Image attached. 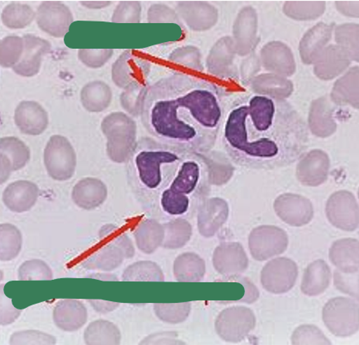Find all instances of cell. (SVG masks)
<instances>
[{
  "label": "cell",
  "instance_id": "obj_1",
  "mask_svg": "<svg viewBox=\"0 0 359 345\" xmlns=\"http://www.w3.org/2000/svg\"><path fill=\"white\" fill-rule=\"evenodd\" d=\"M220 133L230 161L250 169L287 167L309 146V128L297 110L286 99L255 92L229 104Z\"/></svg>",
  "mask_w": 359,
  "mask_h": 345
},
{
  "label": "cell",
  "instance_id": "obj_2",
  "mask_svg": "<svg viewBox=\"0 0 359 345\" xmlns=\"http://www.w3.org/2000/svg\"><path fill=\"white\" fill-rule=\"evenodd\" d=\"M224 92L215 83L175 73L147 86L140 117L154 139L205 155L210 153L222 128Z\"/></svg>",
  "mask_w": 359,
  "mask_h": 345
},
{
  "label": "cell",
  "instance_id": "obj_3",
  "mask_svg": "<svg viewBox=\"0 0 359 345\" xmlns=\"http://www.w3.org/2000/svg\"><path fill=\"white\" fill-rule=\"evenodd\" d=\"M128 182L151 214L183 218L209 195V169L203 155L142 137L127 160Z\"/></svg>",
  "mask_w": 359,
  "mask_h": 345
},
{
  "label": "cell",
  "instance_id": "obj_4",
  "mask_svg": "<svg viewBox=\"0 0 359 345\" xmlns=\"http://www.w3.org/2000/svg\"><path fill=\"white\" fill-rule=\"evenodd\" d=\"M99 237L103 245L83 262L82 266L86 269L110 272L118 268L124 260L135 256V249L131 239L116 225H103Z\"/></svg>",
  "mask_w": 359,
  "mask_h": 345
},
{
  "label": "cell",
  "instance_id": "obj_5",
  "mask_svg": "<svg viewBox=\"0 0 359 345\" xmlns=\"http://www.w3.org/2000/svg\"><path fill=\"white\" fill-rule=\"evenodd\" d=\"M101 128L107 137V153L116 163H126L137 143V126L126 113H114L105 118Z\"/></svg>",
  "mask_w": 359,
  "mask_h": 345
},
{
  "label": "cell",
  "instance_id": "obj_6",
  "mask_svg": "<svg viewBox=\"0 0 359 345\" xmlns=\"http://www.w3.org/2000/svg\"><path fill=\"white\" fill-rule=\"evenodd\" d=\"M324 323L338 337H349L359 329V307L356 300L334 297L326 303L322 312Z\"/></svg>",
  "mask_w": 359,
  "mask_h": 345
},
{
  "label": "cell",
  "instance_id": "obj_7",
  "mask_svg": "<svg viewBox=\"0 0 359 345\" xmlns=\"http://www.w3.org/2000/svg\"><path fill=\"white\" fill-rule=\"evenodd\" d=\"M46 170L57 181H67L76 172L77 159L75 150L67 137L54 135L46 145L43 154Z\"/></svg>",
  "mask_w": 359,
  "mask_h": 345
},
{
  "label": "cell",
  "instance_id": "obj_8",
  "mask_svg": "<svg viewBox=\"0 0 359 345\" xmlns=\"http://www.w3.org/2000/svg\"><path fill=\"white\" fill-rule=\"evenodd\" d=\"M256 316L250 308L232 307L221 311L215 321V330L219 337L229 343L245 339L255 329Z\"/></svg>",
  "mask_w": 359,
  "mask_h": 345
},
{
  "label": "cell",
  "instance_id": "obj_9",
  "mask_svg": "<svg viewBox=\"0 0 359 345\" xmlns=\"http://www.w3.org/2000/svg\"><path fill=\"white\" fill-rule=\"evenodd\" d=\"M289 244L287 234L275 225H264L252 230L248 247L253 259L265 261L283 254Z\"/></svg>",
  "mask_w": 359,
  "mask_h": 345
},
{
  "label": "cell",
  "instance_id": "obj_10",
  "mask_svg": "<svg viewBox=\"0 0 359 345\" xmlns=\"http://www.w3.org/2000/svg\"><path fill=\"white\" fill-rule=\"evenodd\" d=\"M325 214L331 225L344 232L356 231L359 225V209L351 192H335L326 202Z\"/></svg>",
  "mask_w": 359,
  "mask_h": 345
},
{
  "label": "cell",
  "instance_id": "obj_11",
  "mask_svg": "<svg viewBox=\"0 0 359 345\" xmlns=\"http://www.w3.org/2000/svg\"><path fill=\"white\" fill-rule=\"evenodd\" d=\"M298 266L289 258L271 260L262 269L261 283L266 291L283 294L290 291L296 283Z\"/></svg>",
  "mask_w": 359,
  "mask_h": 345
},
{
  "label": "cell",
  "instance_id": "obj_12",
  "mask_svg": "<svg viewBox=\"0 0 359 345\" xmlns=\"http://www.w3.org/2000/svg\"><path fill=\"white\" fill-rule=\"evenodd\" d=\"M39 29L53 38H64L74 22L71 9L59 1H44L36 11Z\"/></svg>",
  "mask_w": 359,
  "mask_h": 345
},
{
  "label": "cell",
  "instance_id": "obj_13",
  "mask_svg": "<svg viewBox=\"0 0 359 345\" xmlns=\"http://www.w3.org/2000/svg\"><path fill=\"white\" fill-rule=\"evenodd\" d=\"M273 208L276 214L285 223L294 227L309 224L314 217V206L306 197L284 193L275 200Z\"/></svg>",
  "mask_w": 359,
  "mask_h": 345
},
{
  "label": "cell",
  "instance_id": "obj_14",
  "mask_svg": "<svg viewBox=\"0 0 359 345\" xmlns=\"http://www.w3.org/2000/svg\"><path fill=\"white\" fill-rule=\"evenodd\" d=\"M229 214V204L224 199L220 197L205 199L197 210L198 231L202 237H213L227 222Z\"/></svg>",
  "mask_w": 359,
  "mask_h": 345
},
{
  "label": "cell",
  "instance_id": "obj_15",
  "mask_svg": "<svg viewBox=\"0 0 359 345\" xmlns=\"http://www.w3.org/2000/svg\"><path fill=\"white\" fill-rule=\"evenodd\" d=\"M212 261L216 271L229 278L245 273L248 267L246 251L238 242L220 244L214 251Z\"/></svg>",
  "mask_w": 359,
  "mask_h": 345
},
{
  "label": "cell",
  "instance_id": "obj_16",
  "mask_svg": "<svg viewBox=\"0 0 359 345\" xmlns=\"http://www.w3.org/2000/svg\"><path fill=\"white\" fill-rule=\"evenodd\" d=\"M25 50L20 62L13 68L18 76L34 77L39 73L44 57L52 50L48 41L33 34L22 36Z\"/></svg>",
  "mask_w": 359,
  "mask_h": 345
},
{
  "label": "cell",
  "instance_id": "obj_17",
  "mask_svg": "<svg viewBox=\"0 0 359 345\" xmlns=\"http://www.w3.org/2000/svg\"><path fill=\"white\" fill-rule=\"evenodd\" d=\"M15 122L22 134L39 136L47 130L49 116L43 106L36 101L25 100L17 106Z\"/></svg>",
  "mask_w": 359,
  "mask_h": 345
},
{
  "label": "cell",
  "instance_id": "obj_18",
  "mask_svg": "<svg viewBox=\"0 0 359 345\" xmlns=\"http://www.w3.org/2000/svg\"><path fill=\"white\" fill-rule=\"evenodd\" d=\"M149 71V66L145 59L136 57L130 52H126L113 66L112 78L119 88L127 89L128 87L142 83Z\"/></svg>",
  "mask_w": 359,
  "mask_h": 345
},
{
  "label": "cell",
  "instance_id": "obj_19",
  "mask_svg": "<svg viewBox=\"0 0 359 345\" xmlns=\"http://www.w3.org/2000/svg\"><path fill=\"white\" fill-rule=\"evenodd\" d=\"M297 167V178L302 185L317 187L326 181L330 169L328 156L321 150L303 155Z\"/></svg>",
  "mask_w": 359,
  "mask_h": 345
},
{
  "label": "cell",
  "instance_id": "obj_20",
  "mask_svg": "<svg viewBox=\"0 0 359 345\" xmlns=\"http://www.w3.org/2000/svg\"><path fill=\"white\" fill-rule=\"evenodd\" d=\"M39 197V188L34 182L18 181L11 183L3 192L2 199L13 213H22L34 208Z\"/></svg>",
  "mask_w": 359,
  "mask_h": 345
},
{
  "label": "cell",
  "instance_id": "obj_21",
  "mask_svg": "<svg viewBox=\"0 0 359 345\" xmlns=\"http://www.w3.org/2000/svg\"><path fill=\"white\" fill-rule=\"evenodd\" d=\"M108 188L100 179L85 178L74 186L72 199L77 206L85 210H94L107 201Z\"/></svg>",
  "mask_w": 359,
  "mask_h": 345
},
{
  "label": "cell",
  "instance_id": "obj_22",
  "mask_svg": "<svg viewBox=\"0 0 359 345\" xmlns=\"http://www.w3.org/2000/svg\"><path fill=\"white\" fill-rule=\"evenodd\" d=\"M88 312L80 301L66 299L57 303L53 310V321L59 329L74 332L86 323Z\"/></svg>",
  "mask_w": 359,
  "mask_h": 345
},
{
  "label": "cell",
  "instance_id": "obj_23",
  "mask_svg": "<svg viewBox=\"0 0 359 345\" xmlns=\"http://www.w3.org/2000/svg\"><path fill=\"white\" fill-rule=\"evenodd\" d=\"M329 257L340 272L353 274L359 269V242L357 239L345 238L331 246Z\"/></svg>",
  "mask_w": 359,
  "mask_h": 345
},
{
  "label": "cell",
  "instance_id": "obj_24",
  "mask_svg": "<svg viewBox=\"0 0 359 345\" xmlns=\"http://www.w3.org/2000/svg\"><path fill=\"white\" fill-rule=\"evenodd\" d=\"M330 280L329 265L323 260H317L308 265L304 273L302 292L309 297L319 296L328 288Z\"/></svg>",
  "mask_w": 359,
  "mask_h": 345
},
{
  "label": "cell",
  "instance_id": "obj_25",
  "mask_svg": "<svg viewBox=\"0 0 359 345\" xmlns=\"http://www.w3.org/2000/svg\"><path fill=\"white\" fill-rule=\"evenodd\" d=\"M137 247L147 255L153 254L164 240V227L158 220L147 218L141 220L135 230Z\"/></svg>",
  "mask_w": 359,
  "mask_h": 345
},
{
  "label": "cell",
  "instance_id": "obj_26",
  "mask_svg": "<svg viewBox=\"0 0 359 345\" xmlns=\"http://www.w3.org/2000/svg\"><path fill=\"white\" fill-rule=\"evenodd\" d=\"M205 273V262L196 253H184L177 256L174 261L173 274L178 282H201L204 279Z\"/></svg>",
  "mask_w": 359,
  "mask_h": 345
},
{
  "label": "cell",
  "instance_id": "obj_27",
  "mask_svg": "<svg viewBox=\"0 0 359 345\" xmlns=\"http://www.w3.org/2000/svg\"><path fill=\"white\" fill-rule=\"evenodd\" d=\"M112 100V91L102 81L90 82L83 87L81 101L83 107L90 113H100L107 109Z\"/></svg>",
  "mask_w": 359,
  "mask_h": 345
},
{
  "label": "cell",
  "instance_id": "obj_28",
  "mask_svg": "<svg viewBox=\"0 0 359 345\" xmlns=\"http://www.w3.org/2000/svg\"><path fill=\"white\" fill-rule=\"evenodd\" d=\"M84 339L86 344H114L121 343V333L116 325L112 322L98 320L89 325L85 330Z\"/></svg>",
  "mask_w": 359,
  "mask_h": 345
},
{
  "label": "cell",
  "instance_id": "obj_29",
  "mask_svg": "<svg viewBox=\"0 0 359 345\" xmlns=\"http://www.w3.org/2000/svg\"><path fill=\"white\" fill-rule=\"evenodd\" d=\"M164 240L162 247L177 250L187 245L192 236V227L185 218H175L163 224Z\"/></svg>",
  "mask_w": 359,
  "mask_h": 345
},
{
  "label": "cell",
  "instance_id": "obj_30",
  "mask_svg": "<svg viewBox=\"0 0 359 345\" xmlns=\"http://www.w3.org/2000/svg\"><path fill=\"white\" fill-rule=\"evenodd\" d=\"M0 153V156H3L11 162L13 171L25 168L31 158L29 147L15 136L1 138Z\"/></svg>",
  "mask_w": 359,
  "mask_h": 345
},
{
  "label": "cell",
  "instance_id": "obj_31",
  "mask_svg": "<svg viewBox=\"0 0 359 345\" xmlns=\"http://www.w3.org/2000/svg\"><path fill=\"white\" fill-rule=\"evenodd\" d=\"M126 282H163L164 274L160 266L153 261L136 262L124 270L122 276Z\"/></svg>",
  "mask_w": 359,
  "mask_h": 345
},
{
  "label": "cell",
  "instance_id": "obj_32",
  "mask_svg": "<svg viewBox=\"0 0 359 345\" xmlns=\"http://www.w3.org/2000/svg\"><path fill=\"white\" fill-rule=\"evenodd\" d=\"M1 20L9 29H22L36 20V12L27 4L11 3L3 9Z\"/></svg>",
  "mask_w": 359,
  "mask_h": 345
},
{
  "label": "cell",
  "instance_id": "obj_33",
  "mask_svg": "<svg viewBox=\"0 0 359 345\" xmlns=\"http://www.w3.org/2000/svg\"><path fill=\"white\" fill-rule=\"evenodd\" d=\"M22 247V233L11 223L0 225V259L11 261L20 255Z\"/></svg>",
  "mask_w": 359,
  "mask_h": 345
},
{
  "label": "cell",
  "instance_id": "obj_34",
  "mask_svg": "<svg viewBox=\"0 0 359 345\" xmlns=\"http://www.w3.org/2000/svg\"><path fill=\"white\" fill-rule=\"evenodd\" d=\"M25 41L18 36H8L0 43V64L3 68H13L20 62L24 53Z\"/></svg>",
  "mask_w": 359,
  "mask_h": 345
},
{
  "label": "cell",
  "instance_id": "obj_35",
  "mask_svg": "<svg viewBox=\"0 0 359 345\" xmlns=\"http://www.w3.org/2000/svg\"><path fill=\"white\" fill-rule=\"evenodd\" d=\"M18 279L21 281H34V280H52V269L46 262L34 259L22 263L18 271Z\"/></svg>",
  "mask_w": 359,
  "mask_h": 345
},
{
  "label": "cell",
  "instance_id": "obj_36",
  "mask_svg": "<svg viewBox=\"0 0 359 345\" xmlns=\"http://www.w3.org/2000/svg\"><path fill=\"white\" fill-rule=\"evenodd\" d=\"M154 310L161 321L170 324H179L185 321L191 314V302L177 304H155Z\"/></svg>",
  "mask_w": 359,
  "mask_h": 345
},
{
  "label": "cell",
  "instance_id": "obj_37",
  "mask_svg": "<svg viewBox=\"0 0 359 345\" xmlns=\"http://www.w3.org/2000/svg\"><path fill=\"white\" fill-rule=\"evenodd\" d=\"M207 165L209 169L210 182L211 185L221 186L226 183L231 178L233 174V168L231 161L226 156L220 161L219 164L215 160L214 156L211 158L208 153L204 155Z\"/></svg>",
  "mask_w": 359,
  "mask_h": 345
},
{
  "label": "cell",
  "instance_id": "obj_38",
  "mask_svg": "<svg viewBox=\"0 0 359 345\" xmlns=\"http://www.w3.org/2000/svg\"><path fill=\"white\" fill-rule=\"evenodd\" d=\"M147 86L142 83L128 87L121 97V104L132 116H140L142 100Z\"/></svg>",
  "mask_w": 359,
  "mask_h": 345
},
{
  "label": "cell",
  "instance_id": "obj_39",
  "mask_svg": "<svg viewBox=\"0 0 359 345\" xmlns=\"http://www.w3.org/2000/svg\"><path fill=\"white\" fill-rule=\"evenodd\" d=\"M292 344H331V342L315 325H302L294 330L291 339Z\"/></svg>",
  "mask_w": 359,
  "mask_h": 345
},
{
  "label": "cell",
  "instance_id": "obj_40",
  "mask_svg": "<svg viewBox=\"0 0 359 345\" xmlns=\"http://www.w3.org/2000/svg\"><path fill=\"white\" fill-rule=\"evenodd\" d=\"M334 124L330 120L325 106L319 103L312 108L310 126L313 133L320 136H328L334 130Z\"/></svg>",
  "mask_w": 359,
  "mask_h": 345
},
{
  "label": "cell",
  "instance_id": "obj_41",
  "mask_svg": "<svg viewBox=\"0 0 359 345\" xmlns=\"http://www.w3.org/2000/svg\"><path fill=\"white\" fill-rule=\"evenodd\" d=\"M57 339L53 335L39 330L18 331L11 335V344H56Z\"/></svg>",
  "mask_w": 359,
  "mask_h": 345
},
{
  "label": "cell",
  "instance_id": "obj_42",
  "mask_svg": "<svg viewBox=\"0 0 359 345\" xmlns=\"http://www.w3.org/2000/svg\"><path fill=\"white\" fill-rule=\"evenodd\" d=\"M334 283L336 288L343 293L348 294L356 300L358 299V272L347 274L336 270L334 274Z\"/></svg>",
  "mask_w": 359,
  "mask_h": 345
},
{
  "label": "cell",
  "instance_id": "obj_43",
  "mask_svg": "<svg viewBox=\"0 0 359 345\" xmlns=\"http://www.w3.org/2000/svg\"><path fill=\"white\" fill-rule=\"evenodd\" d=\"M111 50L81 49L78 52V58L90 68H100L111 57Z\"/></svg>",
  "mask_w": 359,
  "mask_h": 345
},
{
  "label": "cell",
  "instance_id": "obj_44",
  "mask_svg": "<svg viewBox=\"0 0 359 345\" xmlns=\"http://www.w3.org/2000/svg\"><path fill=\"white\" fill-rule=\"evenodd\" d=\"M141 6L137 2H123L114 12L113 22H139L140 20Z\"/></svg>",
  "mask_w": 359,
  "mask_h": 345
},
{
  "label": "cell",
  "instance_id": "obj_45",
  "mask_svg": "<svg viewBox=\"0 0 359 345\" xmlns=\"http://www.w3.org/2000/svg\"><path fill=\"white\" fill-rule=\"evenodd\" d=\"M2 296L1 320L0 321H1L2 325H7L15 321L18 317L20 316L22 311L13 307L11 301L4 297V293H2Z\"/></svg>",
  "mask_w": 359,
  "mask_h": 345
},
{
  "label": "cell",
  "instance_id": "obj_46",
  "mask_svg": "<svg viewBox=\"0 0 359 345\" xmlns=\"http://www.w3.org/2000/svg\"><path fill=\"white\" fill-rule=\"evenodd\" d=\"M177 335L174 332H163L151 335L146 337L141 344H184L177 339Z\"/></svg>",
  "mask_w": 359,
  "mask_h": 345
},
{
  "label": "cell",
  "instance_id": "obj_47",
  "mask_svg": "<svg viewBox=\"0 0 359 345\" xmlns=\"http://www.w3.org/2000/svg\"><path fill=\"white\" fill-rule=\"evenodd\" d=\"M158 7V10L161 13V15H151L149 13V22H177V20L176 16L173 15V13L170 10L169 8L164 7V8H161L159 6H156Z\"/></svg>",
  "mask_w": 359,
  "mask_h": 345
},
{
  "label": "cell",
  "instance_id": "obj_48",
  "mask_svg": "<svg viewBox=\"0 0 359 345\" xmlns=\"http://www.w3.org/2000/svg\"><path fill=\"white\" fill-rule=\"evenodd\" d=\"M89 302L96 311L103 314L111 312L119 306V303L100 300H90Z\"/></svg>",
  "mask_w": 359,
  "mask_h": 345
},
{
  "label": "cell",
  "instance_id": "obj_49",
  "mask_svg": "<svg viewBox=\"0 0 359 345\" xmlns=\"http://www.w3.org/2000/svg\"><path fill=\"white\" fill-rule=\"evenodd\" d=\"M245 287L247 288V293L245 297L242 299L241 302H245L247 303H252L255 302L259 299V293L257 291V288L253 285L250 280L247 279H243L242 281H241Z\"/></svg>",
  "mask_w": 359,
  "mask_h": 345
},
{
  "label": "cell",
  "instance_id": "obj_50",
  "mask_svg": "<svg viewBox=\"0 0 359 345\" xmlns=\"http://www.w3.org/2000/svg\"><path fill=\"white\" fill-rule=\"evenodd\" d=\"M88 278L95 279H102V280H118L116 276L113 274H90L88 276Z\"/></svg>",
  "mask_w": 359,
  "mask_h": 345
},
{
  "label": "cell",
  "instance_id": "obj_51",
  "mask_svg": "<svg viewBox=\"0 0 359 345\" xmlns=\"http://www.w3.org/2000/svg\"><path fill=\"white\" fill-rule=\"evenodd\" d=\"M81 6H85L86 8H103L104 6H107L109 3L82 1V2H81Z\"/></svg>",
  "mask_w": 359,
  "mask_h": 345
}]
</instances>
